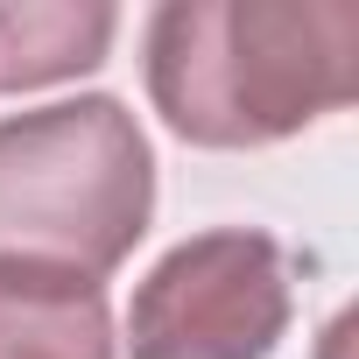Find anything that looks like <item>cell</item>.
Returning <instances> with one entry per match:
<instances>
[{"label": "cell", "mask_w": 359, "mask_h": 359, "mask_svg": "<svg viewBox=\"0 0 359 359\" xmlns=\"http://www.w3.org/2000/svg\"><path fill=\"white\" fill-rule=\"evenodd\" d=\"M289 310V254L254 226H212L134 282L127 359H268Z\"/></svg>", "instance_id": "obj_3"}, {"label": "cell", "mask_w": 359, "mask_h": 359, "mask_svg": "<svg viewBox=\"0 0 359 359\" xmlns=\"http://www.w3.org/2000/svg\"><path fill=\"white\" fill-rule=\"evenodd\" d=\"M141 71L162 127L191 148H275L359 92L352 0H169Z\"/></svg>", "instance_id": "obj_1"}, {"label": "cell", "mask_w": 359, "mask_h": 359, "mask_svg": "<svg viewBox=\"0 0 359 359\" xmlns=\"http://www.w3.org/2000/svg\"><path fill=\"white\" fill-rule=\"evenodd\" d=\"M0 359H120L99 282L0 268Z\"/></svg>", "instance_id": "obj_4"}, {"label": "cell", "mask_w": 359, "mask_h": 359, "mask_svg": "<svg viewBox=\"0 0 359 359\" xmlns=\"http://www.w3.org/2000/svg\"><path fill=\"white\" fill-rule=\"evenodd\" d=\"M120 15L99 0H8L0 8V92H36V85H64L106 64Z\"/></svg>", "instance_id": "obj_5"}, {"label": "cell", "mask_w": 359, "mask_h": 359, "mask_svg": "<svg viewBox=\"0 0 359 359\" xmlns=\"http://www.w3.org/2000/svg\"><path fill=\"white\" fill-rule=\"evenodd\" d=\"M155 219V148L113 92L0 120V268L106 282Z\"/></svg>", "instance_id": "obj_2"}]
</instances>
